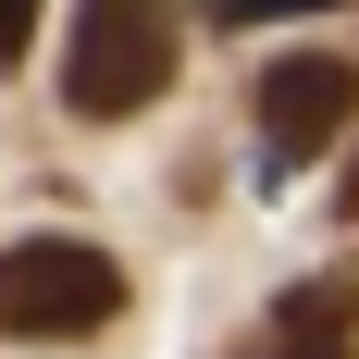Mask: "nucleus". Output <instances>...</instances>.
I'll list each match as a JSON object with an SVG mask.
<instances>
[{
	"label": "nucleus",
	"mask_w": 359,
	"mask_h": 359,
	"mask_svg": "<svg viewBox=\"0 0 359 359\" xmlns=\"http://www.w3.org/2000/svg\"><path fill=\"white\" fill-rule=\"evenodd\" d=\"M211 25H285V13H359V0H198Z\"/></svg>",
	"instance_id": "nucleus-5"
},
{
	"label": "nucleus",
	"mask_w": 359,
	"mask_h": 359,
	"mask_svg": "<svg viewBox=\"0 0 359 359\" xmlns=\"http://www.w3.org/2000/svg\"><path fill=\"white\" fill-rule=\"evenodd\" d=\"M334 211H347V223H359V137H347V186H334Z\"/></svg>",
	"instance_id": "nucleus-8"
},
{
	"label": "nucleus",
	"mask_w": 359,
	"mask_h": 359,
	"mask_svg": "<svg viewBox=\"0 0 359 359\" xmlns=\"http://www.w3.org/2000/svg\"><path fill=\"white\" fill-rule=\"evenodd\" d=\"M37 13H50V0H0V74L25 62V37H37Z\"/></svg>",
	"instance_id": "nucleus-6"
},
{
	"label": "nucleus",
	"mask_w": 359,
	"mask_h": 359,
	"mask_svg": "<svg viewBox=\"0 0 359 359\" xmlns=\"http://www.w3.org/2000/svg\"><path fill=\"white\" fill-rule=\"evenodd\" d=\"M174 50H186V13L174 0H74V50H62V100L87 124H124L174 87Z\"/></svg>",
	"instance_id": "nucleus-1"
},
{
	"label": "nucleus",
	"mask_w": 359,
	"mask_h": 359,
	"mask_svg": "<svg viewBox=\"0 0 359 359\" xmlns=\"http://www.w3.org/2000/svg\"><path fill=\"white\" fill-rule=\"evenodd\" d=\"M248 359H359V347H297V334H273V347H248Z\"/></svg>",
	"instance_id": "nucleus-7"
},
{
	"label": "nucleus",
	"mask_w": 359,
	"mask_h": 359,
	"mask_svg": "<svg viewBox=\"0 0 359 359\" xmlns=\"http://www.w3.org/2000/svg\"><path fill=\"white\" fill-rule=\"evenodd\" d=\"M347 137H359V62L347 50H297V62L260 74V149H273V174H297V161H323Z\"/></svg>",
	"instance_id": "nucleus-3"
},
{
	"label": "nucleus",
	"mask_w": 359,
	"mask_h": 359,
	"mask_svg": "<svg viewBox=\"0 0 359 359\" xmlns=\"http://www.w3.org/2000/svg\"><path fill=\"white\" fill-rule=\"evenodd\" d=\"M273 334H297V347H359V260L285 285V297H273Z\"/></svg>",
	"instance_id": "nucleus-4"
},
{
	"label": "nucleus",
	"mask_w": 359,
	"mask_h": 359,
	"mask_svg": "<svg viewBox=\"0 0 359 359\" xmlns=\"http://www.w3.org/2000/svg\"><path fill=\"white\" fill-rule=\"evenodd\" d=\"M111 310H124L111 248H87V236H13V248H0V334L74 347V334H100Z\"/></svg>",
	"instance_id": "nucleus-2"
}]
</instances>
